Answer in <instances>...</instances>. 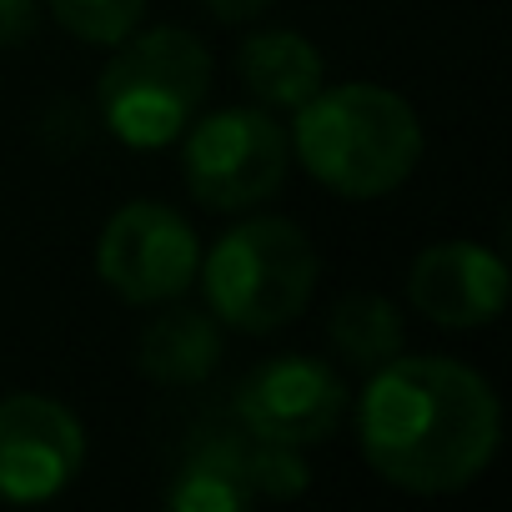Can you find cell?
<instances>
[{
  "label": "cell",
  "instance_id": "1",
  "mask_svg": "<svg viewBox=\"0 0 512 512\" xmlns=\"http://www.w3.org/2000/svg\"><path fill=\"white\" fill-rule=\"evenodd\" d=\"M492 387L447 357H392L372 372L357 432L367 462L407 492H457L497 452Z\"/></svg>",
  "mask_w": 512,
  "mask_h": 512
},
{
  "label": "cell",
  "instance_id": "2",
  "mask_svg": "<svg viewBox=\"0 0 512 512\" xmlns=\"http://www.w3.org/2000/svg\"><path fill=\"white\" fill-rule=\"evenodd\" d=\"M292 151L327 191L372 201L412 176L422 156V126L397 91L357 81L317 91L297 106Z\"/></svg>",
  "mask_w": 512,
  "mask_h": 512
},
{
  "label": "cell",
  "instance_id": "3",
  "mask_svg": "<svg viewBox=\"0 0 512 512\" xmlns=\"http://www.w3.org/2000/svg\"><path fill=\"white\" fill-rule=\"evenodd\" d=\"M121 51L101 71L96 111L111 136L131 151H161L181 141L211 91V56L181 26H161L146 36L116 41Z\"/></svg>",
  "mask_w": 512,
  "mask_h": 512
},
{
  "label": "cell",
  "instance_id": "4",
  "mask_svg": "<svg viewBox=\"0 0 512 512\" xmlns=\"http://www.w3.org/2000/svg\"><path fill=\"white\" fill-rule=\"evenodd\" d=\"M196 277L206 287V307L226 327L277 332L297 322L317 292V251L292 221L262 216L231 226L211 246L206 267H196Z\"/></svg>",
  "mask_w": 512,
  "mask_h": 512
},
{
  "label": "cell",
  "instance_id": "5",
  "mask_svg": "<svg viewBox=\"0 0 512 512\" xmlns=\"http://www.w3.org/2000/svg\"><path fill=\"white\" fill-rule=\"evenodd\" d=\"M181 166L191 181V196L211 211H246L267 201L287 176V136L267 111H211L196 126L181 131Z\"/></svg>",
  "mask_w": 512,
  "mask_h": 512
},
{
  "label": "cell",
  "instance_id": "6",
  "mask_svg": "<svg viewBox=\"0 0 512 512\" xmlns=\"http://www.w3.org/2000/svg\"><path fill=\"white\" fill-rule=\"evenodd\" d=\"M201 267V246L196 231L186 226V216H176L171 206L156 201H131L121 206L96 246V272L101 282L126 297L131 307H156V302H176Z\"/></svg>",
  "mask_w": 512,
  "mask_h": 512
},
{
  "label": "cell",
  "instance_id": "7",
  "mask_svg": "<svg viewBox=\"0 0 512 512\" xmlns=\"http://www.w3.org/2000/svg\"><path fill=\"white\" fill-rule=\"evenodd\" d=\"M347 417L342 377L317 357H272L236 392V422L246 437L312 447L327 442Z\"/></svg>",
  "mask_w": 512,
  "mask_h": 512
},
{
  "label": "cell",
  "instance_id": "8",
  "mask_svg": "<svg viewBox=\"0 0 512 512\" xmlns=\"http://www.w3.org/2000/svg\"><path fill=\"white\" fill-rule=\"evenodd\" d=\"M86 432L56 397H0V502H46L76 482Z\"/></svg>",
  "mask_w": 512,
  "mask_h": 512
},
{
  "label": "cell",
  "instance_id": "9",
  "mask_svg": "<svg viewBox=\"0 0 512 512\" xmlns=\"http://www.w3.org/2000/svg\"><path fill=\"white\" fill-rule=\"evenodd\" d=\"M407 292L412 307L437 327H487L507 307V267L487 246L442 241L412 262Z\"/></svg>",
  "mask_w": 512,
  "mask_h": 512
},
{
  "label": "cell",
  "instance_id": "10",
  "mask_svg": "<svg viewBox=\"0 0 512 512\" xmlns=\"http://www.w3.org/2000/svg\"><path fill=\"white\" fill-rule=\"evenodd\" d=\"M236 71L256 101L277 106V111H297L307 96L322 91V51L312 41H302L297 31L246 36L236 51Z\"/></svg>",
  "mask_w": 512,
  "mask_h": 512
},
{
  "label": "cell",
  "instance_id": "11",
  "mask_svg": "<svg viewBox=\"0 0 512 512\" xmlns=\"http://www.w3.org/2000/svg\"><path fill=\"white\" fill-rule=\"evenodd\" d=\"M141 372L161 387H196L221 362V332L196 307H166L141 332Z\"/></svg>",
  "mask_w": 512,
  "mask_h": 512
},
{
  "label": "cell",
  "instance_id": "12",
  "mask_svg": "<svg viewBox=\"0 0 512 512\" xmlns=\"http://www.w3.org/2000/svg\"><path fill=\"white\" fill-rule=\"evenodd\" d=\"M246 447H251V437H231V432L201 437L186 452V462L176 467L166 502L176 512H241V507H251L256 497L246 482Z\"/></svg>",
  "mask_w": 512,
  "mask_h": 512
},
{
  "label": "cell",
  "instance_id": "13",
  "mask_svg": "<svg viewBox=\"0 0 512 512\" xmlns=\"http://www.w3.org/2000/svg\"><path fill=\"white\" fill-rule=\"evenodd\" d=\"M327 337L332 347L352 362V367H382L402 352V317L387 297H372V292H357L347 302H337L332 322H327Z\"/></svg>",
  "mask_w": 512,
  "mask_h": 512
},
{
  "label": "cell",
  "instance_id": "14",
  "mask_svg": "<svg viewBox=\"0 0 512 512\" xmlns=\"http://www.w3.org/2000/svg\"><path fill=\"white\" fill-rule=\"evenodd\" d=\"M51 11L71 36H81L91 46H116L141 26L146 0H51Z\"/></svg>",
  "mask_w": 512,
  "mask_h": 512
},
{
  "label": "cell",
  "instance_id": "15",
  "mask_svg": "<svg viewBox=\"0 0 512 512\" xmlns=\"http://www.w3.org/2000/svg\"><path fill=\"white\" fill-rule=\"evenodd\" d=\"M246 482H251V497H297L307 487V462H302V447H287V442H262L251 437L246 447Z\"/></svg>",
  "mask_w": 512,
  "mask_h": 512
},
{
  "label": "cell",
  "instance_id": "16",
  "mask_svg": "<svg viewBox=\"0 0 512 512\" xmlns=\"http://www.w3.org/2000/svg\"><path fill=\"white\" fill-rule=\"evenodd\" d=\"M36 36V0H0V46H21Z\"/></svg>",
  "mask_w": 512,
  "mask_h": 512
},
{
  "label": "cell",
  "instance_id": "17",
  "mask_svg": "<svg viewBox=\"0 0 512 512\" xmlns=\"http://www.w3.org/2000/svg\"><path fill=\"white\" fill-rule=\"evenodd\" d=\"M272 6V0H206V11L216 16V21H226V26H246V21H256Z\"/></svg>",
  "mask_w": 512,
  "mask_h": 512
}]
</instances>
